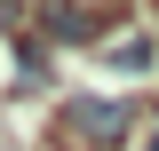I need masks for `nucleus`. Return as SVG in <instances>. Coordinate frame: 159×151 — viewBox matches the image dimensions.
<instances>
[{
  "instance_id": "nucleus-1",
  "label": "nucleus",
  "mask_w": 159,
  "mask_h": 151,
  "mask_svg": "<svg viewBox=\"0 0 159 151\" xmlns=\"http://www.w3.org/2000/svg\"><path fill=\"white\" fill-rule=\"evenodd\" d=\"M64 119H72V135H88V143H119V135H127V119H135V112H127L119 95H80V103H72V112H64Z\"/></svg>"
},
{
  "instance_id": "nucleus-2",
  "label": "nucleus",
  "mask_w": 159,
  "mask_h": 151,
  "mask_svg": "<svg viewBox=\"0 0 159 151\" xmlns=\"http://www.w3.org/2000/svg\"><path fill=\"white\" fill-rule=\"evenodd\" d=\"M111 64H119V72H143V64H151V40H119Z\"/></svg>"
},
{
  "instance_id": "nucleus-3",
  "label": "nucleus",
  "mask_w": 159,
  "mask_h": 151,
  "mask_svg": "<svg viewBox=\"0 0 159 151\" xmlns=\"http://www.w3.org/2000/svg\"><path fill=\"white\" fill-rule=\"evenodd\" d=\"M8 16H16V0H0V24H8Z\"/></svg>"
},
{
  "instance_id": "nucleus-4",
  "label": "nucleus",
  "mask_w": 159,
  "mask_h": 151,
  "mask_svg": "<svg viewBox=\"0 0 159 151\" xmlns=\"http://www.w3.org/2000/svg\"><path fill=\"white\" fill-rule=\"evenodd\" d=\"M143 151H159V135H151V143H143Z\"/></svg>"
}]
</instances>
